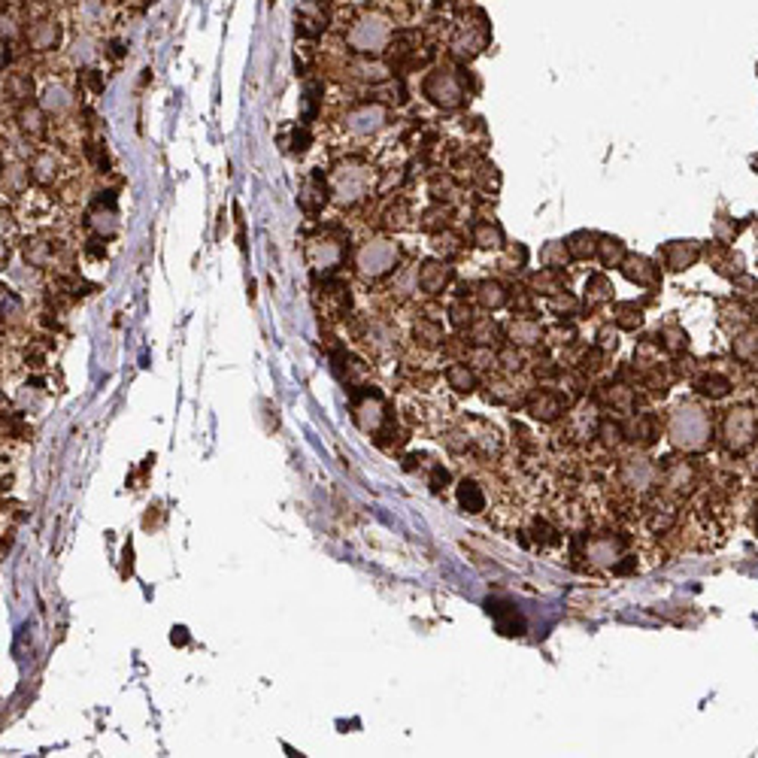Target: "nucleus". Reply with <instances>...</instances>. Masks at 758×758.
<instances>
[{
	"instance_id": "obj_1",
	"label": "nucleus",
	"mask_w": 758,
	"mask_h": 758,
	"mask_svg": "<svg viewBox=\"0 0 758 758\" xmlns=\"http://www.w3.org/2000/svg\"><path fill=\"white\" fill-rule=\"evenodd\" d=\"M668 437L682 452H704L713 440V419L701 404H680L668 416Z\"/></svg>"
},
{
	"instance_id": "obj_2",
	"label": "nucleus",
	"mask_w": 758,
	"mask_h": 758,
	"mask_svg": "<svg viewBox=\"0 0 758 758\" xmlns=\"http://www.w3.org/2000/svg\"><path fill=\"white\" fill-rule=\"evenodd\" d=\"M349 404H352V419L364 434H370L379 446H386V437L395 431V413L386 404L379 388L373 386H361L352 388L349 395Z\"/></svg>"
},
{
	"instance_id": "obj_3",
	"label": "nucleus",
	"mask_w": 758,
	"mask_h": 758,
	"mask_svg": "<svg viewBox=\"0 0 758 758\" xmlns=\"http://www.w3.org/2000/svg\"><path fill=\"white\" fill-rule=\"evenodd\" d=\"M758 443V410L755 406H731L722 416V446L728 455H746Z\"/></svg>"
},
{
	"instance_id": "obj_4",
	"label": "nucleus",
	"mask_w": 758,
	"mask_h": 758,
	"mask_svg": "<svg viewBox=\"0 0 758 758\" xmlns=\"http://www.w3.org/2000/svg\"><path fill=\"white\" fill-rule=\"evenodd\" d=\"M662 468V479H658V491L668 498L671 504H682L698 486V470L695 464L686 458H671V461L658 464Z\"/></svg>"
},
{
	"instance_id": "obj_5",
	"label": "nucleus",
	"mask_w": 758,
	"mask_h": 758,
	"mask_svg": "<svg viewBox=\"0 0 758 758\" xmlns=\"http://www.w3.org/2000/svg\"><path fill=\"white\" fill-rule=\"evenodd\" d=\"M368 182H370V170L364 164H340V168L331 173V195L337 197L340 204H358L364 195H368Z\"/></svg>"
},
{
	"instance_id": "obj_6",
	"label": "nucleus",
	"mask_w": 758,
	"mask_h": 758,
	"mask_svg": "<svg viewBox=\"0 0 758 758\" xmlns=\"http://www.w3.org/2000/svg\"><path fill=\"white\" fill-rule=\"evenodd\" d=\"M425 97L440 110H458L464 104V82L455 70H434L425 79Z\"/></svg>"
},
{
	"instance_id": "obj_7",
	"label": "nucleus",
	"mask_w": 758,
	"mask_h": 758,
	"mask_svg": "<svg viewBox=\"0 0 758 758\" xmlns=\"http://www.w3.org/2000/svg\"><path fill=\"white\" fill-rule=\"evenodd\" d=\"M658 479H662V468L649 461V458L631 455L619 464V482L628 491H637V495H646V491L658 489Z\"/></svg>"
},
{
	"instance_id": "obj_8",
	"label": "nucleus",
	"mask_w": 758,
	"mask_h": 758,
	"mask_svg": "<svg viewBox=\"0 0 758 758\" xmlns=\"http://www.w3.org/2000/svg\"><path fill=\"white\" fill-rule=\"evenodd\" d=\"M625 546H628V540L622 534H610L607 531V534L582 540V558L589 564H598V568H616L619 558H625Z\"/></svg>"
},
{
	"instance_id": "obj_9",
	"label": "nucleus",
	"mask_w": 758,
	"mask_h": 758,
	"mask_svg": "<svg viewBox=\"0 0 758 758\" xmlns=\"http://www.w3.org/2000/svg\"><path fill=\"white\" fill-rule=\"evenodd\" d=\"M395 264H397V249H395V243H386V240L361 246V252H358V270H361L364 279L386 277Z\"/></svg>"
},
{
	"instance_id": "obj_10",
	"label": "nucleus",
	"mask_w": 758,
	"mask_h": 758,
	"mask_svg": "<svg viewBox=\"0 0 758 758\" xmlns=\"http://www.w3.org/2000/svg\"><path fill=\"white\" fill-rule=\"evenodd\" d=\"M343 252H346V240L331 237V234L313 237L310 246H306V258H310L313 270H322V277H331V273L340 268Z\"/></svg>"
},
{
	"instance_id": "obj_11",
	"label": "nucleus",
	"mask_w": 758,
	"mask_h": 758,
	"mask_svg": "<svg viewBox=\"0 0 758 758\" xmlns=\"http://www.w3.org/2000/svg\"><path fill=\"white\" fill-rule=\"evenodd\" d=\"M571 401L562 395V391L553 388H534L528 397H525V413H531L540 422H555L568 413Z\"/></svg>"
},
{
	"instance_id": "obj_12",
	"label": "nucleus",
	"mask_w": 758,
	"mask_h": 758,
	"mask_svg": "<svg viewBox=\"0 0 758 758\" xmlns=\"http://www.w3.org/2000/svg\"><path fill=\"white\" fill-rule=\"evenodd\" d=\"M388 24L382 19H361L349 31V46L355 52H379L382 46H388Z\"/></svg>"
},
{
	"instance_id": "obj_13",
	"label": "nucleus",
	"mask_w": 758,
	"mask_h": 758,
	"mask_svg": "<svg viewBox=\"0 0 758 758\" xmlns=\"http://www.w3.org/2000/svg\"><path fill=\"white\" fill-rule=\"evenodd\" d=\"M658 416L655 413H628V419L622 422V437L625 443H635V446H653L658 440Z\"/></svg>"
},
{
	"instance_id": "obj_14",
	"label": "nucleus",
	"mask_w": 758,
	"mask_h": 758,
	"mask_svg": "<svg viewBox=\"0 0 758 758\" xmlns=\"http://www.w3.org/2000/svg\"><path fill=\"white\" fill-rule=\"evenodd\" d=\"M88 228L97 237H113L119 222H115V195L113 191H101V197L95 201V210L88 213Z\"/></svg>"
},
{
	"instance_id": "obj_15",
	"label": "nucleus",
	"mask_w": 758,
	"mask_h": 758,
	"mask_svg": "<svg viewBox=\"0 0 758 758\" xmlns=\"http://www.w3.org/2000/svg\"><path fill=\"white\" fill-rule=\"evenodd\" d=\"M695 391L701 397H710V401H722V397H728L731 391H735V379L716 368H710V370L704 368L695 377Z\"/></svg>"
},
{
	"instance_id": "obj_16",
	"label": "nucleus",
	"mask_w": 758,
	"mask_h": 758,
	"mask_svg": "<svg viewBox=\"0 0 758 758\" xmlns=\"http://www.w3.org/2000/svg\"><path fill=\"white\" fill-rule=\"evenodd\" d=\"M698 255H701V246L695 243V240H673L658 252V258L664 261V268L668 270H686L691 264L698 261Z\"/></svg>"
},
{
	"instance_id": "obj_17",
	"label": "nucleus",
	"mask_w": 758,
	"mask_h": 758,
	"mask_svg": "<svg viewBox=\"0 0 758 758\" xmlns=\"http://www.w3.org/2000/svg\"><path fill=\"white\" fill-rule=\"evenodd\" d=\"M24 40H28V46L34 49V52H49V49H55L61 43V24L52 19L31 22V28L24 31Z\"/></svg>"
},
{
	"instance_id": "obj_18",
	"label": "nucleus",
	"mask_w": 758,
	"mask_h": 758,
	"mask_svg": "<svg viewBox=\"0 0 758 758\" xmlns=\"http://www.w3.org/2000/svg\"><path fill=\"white\" fill-rule=\"evenodd\" d=\"M382 119H386V110L379 104H361L346 115V131H352V134H373L382 124Z\"/></svg>"
},
{
	"instance_id": "obj_19",
	"label": "nucleus",
	"mask_w": 758,
	"mask_h": 758,
	"mask_svg": "<svg viewBox=\"0 0 758 758\" xmlns=\"http://www.w3.org/2000/svg\"><path fill=\"white\" fill-rule=\"evenodd\" d=\"M486 610H489L491 619H495V625H498V631H501V635H507V637H519L522 631H525L522 616H519V610H516L513 604H504V601H489V604H486Z\"/></svg>"
},
{
	"instance_id": "obj_20",
	"label": "nucleus",
	"mask_w": 758,
	"mask_h": 758,
	"mask_svg": "<svg viewBox=\"0 0 758 758\" xmlns=\"http://www.w3.org/2000/svg\"><path fill=\"white\" fill-rule=\"evenodd\" d=\"M622 273L628 277L631 282H637V286H646V288H655L658 286V268L649 258L644 255H625L622 261Z\"/></svg>"
},
{
	"instance_id": "obj_21",
	"label": "nucleus",
	"mask_w": 758,
	"mask_h": 758,
	"mask_svg": "<svg viewBox=\"0 0 758 758\" xmlns=\"http://www.w3.org/2000/svg\"><path fill=\"white\" fill-rule=\"evenodd\" d=\"M449 279H452V268L443 261H425L419 268V288L428 291V295H440Z\"/></svg>"
},
{
	"instance_id": "obj_22",
	"label": "nucleus",
	"mask_w": 758,
	"mask_h": 758,
	"mask_svg": "<svg viewBox=\"0 0 758 758\" xmlns=\"http://www.w3.org/2000/svg\"><path fill=\"white\" fill-rule=\"evenodd\" d=\"M328 195H331V186L324 182V177L319 170L313 173L310 179L304 182V191H301V206L306 213H319L324 204H328Z\"/></svg>"
},
{
	"instance_id": "obj_23",
	"label": "nucleus",
	"mask_w": 758,
	"mask_h": 758,
	"mask_svg": "<svg viewBox=\"0 0 758 758\" xmlns=\"http://www.w3.org/2000/svg\"><path fill=\"white\" fill-rule=\"evenodd\" d=\"M455 498H458V507H461L464 513H470V516H479L482 510H486V491H482V486H479L477 479L464 477L461 482H458Z\"/></svg>"
},
{
	"instance_id": "obj_24",
	"label": "nucleus",
	"mask_w": 758,
	"mask_h": 758,
	"mask_svg": "<svg viewBox=\"0 0 758 758\" xmlns=\"http://www.w3.org/2000/svg\"><path fill=\"white\" fill-rule=\"evenodd\" d=\"M507 337H510L513 346H534L543 337V328L534 319H528V315H519V319L507 324Z\"/></svg>"
},
{
	"instance_id": "obj_25",
	"label": "nucleus",
	"mask_w": 758,
	"mask_h": 758,
	"mask_svg": "<svg viewBox=\"0 0 758 758\" xmlns=\"http://www.w3.org/2000/svg\"><path fill=\"white\" fill-rule=\"evenodd\" d=\"M446 382L458 395H470L477 388V373H473V368H468V361H455L446 368Z\"/></svg>"
},
{
	"instance_id": "obj_26",
	"label": "nucleus",
	"mask_w": 758,
	"mask_h": 758,
	"mask_svg": "<svg viewBox=\"0 0 758 758\" xmlns=\"http://www.w3.org/2000/svg\"><path fill=\"white\" fill-rule=\"evenodd\" d=\"M15 119H19V128H22L28 137L40 140V137L46 134V113L40 110V106H34V104H24L22 110H19V115H15Z\"/></svg>"
},
{
	"instance_id": "obj_27",
	"label": "nucleus",
	"mask_w": 758,
	"mask_h": 758,
	"mask_svg": "<svg viewBox=\"0 0 758 758\" xmlns=\"http://www.w3.org/2000/svg\"><path fill=\"white\" fill-rule=\"evenodd\" d=\"M4 91L15 104H31V97H34V79L28 73H10L4 82Z\"/></svg>"
},
{
	"instance_id": "obj_28",
	"label": "nucleus",
	"mask_w": 758,
	"mask_h": 758,
	"mask_svg": "<svg viewBox=\"0 0 758 758\" xmlns=\"http://www.w3.org/2000/svg\"><path fill=\"white\" fill-rule=\"evenodd\" d=\"M22 252H24V261H28L31 268H49V264H52L55 249H52V243H46V240L34 237V240H24Z\"/></svg>"
},
{
	"instance_id": "obj_29",
	"label": "nucleus",
	"mask_w": 758,
	"mask_h": 758,
	"mask_svg": "<svg viewBox=\"0 0 758 758\" xmlns=\"http://www.w3.org/2000/svg\"><path fill=\"white\" fill-rule=\"evenodd\" d=\"M604 397H607V404H610L613 410H619V413H635V410H637V388H628V386H607V388H604Z\"/></svg>"
},
{
	"instance_id": "obj_30",
	"label": "nucleus",
	"mask_w": 758,
	"mask_h": 758,
	"mask_svg": "<svg viewBox=\"0 0 758 758\" xmlns=\"http://www.w3.org/2000/svg\"><path fill=\"white\" fill-rule=\"evenodd\" d=\"M413 334H416V343L434 349V346H443L446 337H443V328H440V322L434 319H419L413 324Z\"/></svg>"
},
{
	"instance_id": "obj_31",
	"label": "nucleus",
	"mask_w": 758,
	"mask_h": 758,
	"mask_svg": "<svg viewBox=\"0 0 758 758\" xmlns=\"http://www.w3.org/2000/svg\"><path fill=\"white\" fill-rule=\"evenodd\" d=\"M324 13L315 10V4H306L301 13H297V31H301L304 37H319L324 31Z\"/></svg>"
},
{
	"instance_id": "obj_32",
	"label": "nucleus",
	"mask_w": 758,
	"mask_h": 758,
	"mask_svg": "<svg viewBox=\"0 0 758 758\" xmlns=\"http://www.w3.org/2000/svg\"><path fill=\"white\" fill-rule=\"evenodd\" d=\"M598 234H591V231H577L571 240H568V252L571 258H580V261H586V258L598 255Z\"/></svg>"
},
{
	"instance_id": "obj_33",
	"label": "nucleus",
	"mask_w": 758,
	"mask_h": 758,
	"mask_svg": "<svg viewBox=\"0 0 758 758\" xmlns=\"http://www.w3.org/2000/svg\"><path fill=\"white\" fill-rule=\"evenodd\" d=\"M613 322L619 324L622 331H637L640 324H644V310H640L637 304L622 301V304L613 306Z\"/></svg>"
},
{
	"instance_id": "obj_34",
	"label": "nucleus",
	"mask_w": 758,
	"mask_h": 758,
	"mask_svg": "<svg viewBox=\"0 0 758 758\" xmlns=\"http://www.w3.org/2000/svg\"><path fill=\"white\" fill-rule=\"evenodd\" d=\"M477 301L486 306V310H501V306L507 304V291H504L501 282L486 279L477 286Z\"/></svg>"
},
{
	"instance_id": "obj_35",
	"label": "nucleus",
	"mask_w": 758,
	"mask_h": 758,
	"mask_svg": "<svg viewBox=\"0 0 758 758\" xmlns=\"http://www.w3.org/2000/svg\"><path fill=\"white\" fill-rule=\"evenodd\" d=\"M598 255H601L604 268H619L625 261V243L619 237H601L598 240Z\"/></svg>"
},
{
	"instance_id": "obj_36",
	"label": "nucleus",
	"mask_w": 758,
	"mask_h": 758,
	"mask_svg": "<svg viewBox=\"0 0 758 758\" xmlns=\"http://www.w3.org/2000/svg\"><path fill=\"white\" fill-rule=\"evenodd\" d=\"M686 346H689V337H686V331L677 328V324H668V328L658 331V349H664V352L680 355Z\"/></svg>"
},
{
	"instance_id": "obj_37",
	"label": "nucleus",
	"mask_w": 758,
	"mask_h": 758,
	"mask_svg": "<svg viewBox=\"0 0 758 758\" xmlns=\"http://www.w3.org/2000/svg\"><path fill=\"white\" fill-rule=\"evenodd\" d=\"M610 297H613V286H610V279H607L604 273H595V277H589V282H586V304L589 306H598V304L610 301Z\"/></svg>"
},
{
	"instance_id": "obj_38",
	"label": "nucleus",
	"mask_w": 758,
	"mask_h": 758,
	"mask_svg": "<svg viewBox=\"0 0 758 758\" xmlns=\"http://www.w3.org/2000/svg\"><path fill=\"white\" fill-rule=\"evenodd\" d=\"M473 243L482 246V249H498V246L504 243V234H501V228H498V224L477 222V224H473Z\"/></svg>"
},
{
	"instance_id": "obj_39",
	"label": "nucleus",
	"mask_w": 758,
	"mask_h": 758,
	"mask_svg": "<svg viewBox=\"0 0 758 758\" xmlns=\"http://www.w3.org/2000/svg\"><path fill=\"white\" fill-rule=\"evenodd\" d=\"M468 337L473 340L477 346H491L498 337V324L489 319V315H482V319H473V324L468 328Z\"/></svg>"
},
{
	"instance_id": "obj_40",
	"label": "nucleus",
	"mask_w": 758,
	"mask_h": 758,
	"mask_svg": "<svg viewBox=\"0 0 758 758\" xmlns=\"http://www.w3.org/2000/svg\"><path fill=\"white\" fill-rule=\"evenodd\" d=\"M534 291H540V295H558V291H564L562 288V270L558 268H543L540 273H534Z\"/></svg>"
},
{
	"instance_id": "obj_41",
	"label": "nucleus",
	"mask_w": 758,
	"mask_h": 758,
	"mask_svg": "<svg viewBox=\"0 0 758 758\" xmlns=\"http://www.w3.org/2000/svg\"><path fill=\"white\" fill-rule=\"evenodd\" d=\"M531 534H534V543L543 546V549L562 543V531L553 528L546 519H534V525H531Z\"/></svg>"
},
{
	"instance_id": "obj_42",
	"label": "nucleus",
	"mask_w": 758,
	"mask_h": 758,
	"mask_svg": "<svg viewBox=\"0 0 758 758\" xmlns=\"http://www.w3.org/2000/svg\"><path fill=\"white\" fill-rule=\"evenodd\" d=\"M486 397L491 404H516L519 401V388H513L510 382H504V379H495V382H489Z\"/></svg>"
},
{
	"instance_id": "obj_43",
	"label": "nucleus",
	"mask_w": 758,
	"mask_h": 758,
	"mask_svg": "<svg viewBox=\"0 0 758 758\" xmlns=\"http://www.w3.org/2000/svg\"><path fill=\"white\" fill-rule=\"evenodd\" d=\"M31 173H34L37 182H52L55 173H58V161L52 152H40L34 158V164H31Z\"/></svg>"
},
{
	"instance_id": "obj_44",
	"label": "nucleus",
	"mask_w": 758,
	"mask_h": 758,
	"mask_svg": "<svg viewBox=\"0 0 758 758\" xmlns=\"http://www.w3.org/2000/svg\"><path fill=\"white\" fill-rule=\"evenodd\" d=\"M571 258L568 252V243H558L553 240L549 246H543V252H540V261H543V268H564V261Z\"/></svg>"
},
{
	"instance_id": "obj_45",
	"label": "nucleus",
	"mask_w": 758,
	"mask_h": 758,
	"mask_svg": "<svg viewBox=\"0 0 758 758\" xmlns=\"http://www.w3.org/2000/svg\"><path fill=\"white\" fill-rule=\"evenodd\" d=\"M319 104H322V82H306V88H304V124L315 119Z\"/></svg>"
},
{
	"instance_id": "obj_46",
	"label": "nucleus",
	"mask_w": 758,
	"mask_h": 758,
	"mask_svg": "<svg viewBox=\"0 0 758 758\" xmlns=\"http://www.w3.org/2000/svg\"><path fill=\"white\" fill-rule=\"evenodd\" d=\"M549 310H553L555 315H577V310H580V301L573 295H568V291H558V295H553L549 297Z\"/></svg>"
},
{
	"instance_id": "obj_47",
	"label": "nucleus",
	"mask_w": 758,
	"mask_h": 758,
	"mask_svg": "<svg viewBox=\"0 0 758 758\" xmlns=\"http://www.w3.org/2000/svg\"><path fill=\"white\" fill-rule=\"evenodd\" d=\"M434 249H437V252H443V255H458V252H461V237L449 234V231H437Z\"/></svg>"
},
{
	"instance_id": "obj_48",
	"label": "nucleus",
	"mask_w": 758,
	"mask_h": 758,
	"mask_svg": "<svg viewBox=\"0 0 758 758\" xmlns=\"http://www.w3.org/2000/svg\"><path fill=\"white\" fill-rule=\"evenodd\" d=\"M446 219H449V210H440V206H434V210H428V213L422 215V228L425 231H443Z\"/></svg>"
},
{
	"instance_id": "obj_49",
	"label": "nucleus",
	"mask_w": 758,
	"mask_h": 758,
	"mask_svg": "<svg viewBox=\"0 0 758 758\" xmlns=\"http://www.w3.org/2000/svg\"><path fill=\"white\" fill-rule=\"evenodd\" d=\"M449 479L452 477H449V470L443 468V464H431V479H428L431 491H443L449 486Z\"/></svg>"
},
{
	"instance_id": "obj_50",
	"label": "nucleus",
	"mask_w": 758,
	"mask_h": 758,
	"mask_svg": "<svg viewBox=\"0 0 758 758\" xmlns=\"http://www.w3.org/2000/svg\"><path fill=\"white\" fill-rule=\"evenodd\" d=\"M79 79H82V86L91 91V95H101V91H104V77L97 70H82Z\"/></svg>"
},
{
	"instance_id": "obj_51",
	"label": "nucleus",
	"mask_w": 758,
	"mask_h": 758,
	"mask_svg": "<svg viewBox=\"0 0 758 758\" xmlns=\"http://www.w3.org/2000/svg\"><path fill=\"white\" fill-rule=\"evenodd\" d=\"M306 146H310V131H306V124L301 128H295V134H291V152H306Z\"/></svg>"
},
{
	"instance_id": "obj_52",
	"label": "nucleus",
	"mask_w": 758,
	"mask_h": 758,
	"mask_svg": "<svg viewBox=\"0 0 758 758\" xmlns=\"http://www.w3.org/2000/svg\"><path fill=\"white\" fill-rule=\"evenodd\" d=\"M498 361H501L507 370H519L522 368V358H519V352L513 355V349H501V352H498Z\"/></svg>"
},
{
	"instance_id": "obj_53",
	"label": "nucleus",
	"mask_w": 758,
	"mask_h": 758,
	"mask_svg": "<svg viewBox=\"0 0 758 758\" xmlns=\"http://www.w3.org/2000/svg\"><path fill=\"white\" fill-rule=\"evenodd\" d=\"M170 640H173L177 646H186V644H188V631L182 628V625H177V628H173V635H170Z\"/></svg>"
},
{
	"instance_id": "obj_54",
	"label": "nucleus",
	"mask_w": 758,
	"mask_h": 758,
	"mask_svg": "<svg viewBox=\"0 0 758 758\" xmlns=\"http://www.w3.org/2000/svg\"><path fill=\"white\" fill-rule=\"evenodd\" d=\"M749 470H753V477L758 479V443L749 449Z\"/></svg>"
},
{
	"instance_id": "obj_55",
	"label": "nucleus",
	"mask_w": 758,
	"mask_h": 758,
	"mask_svg": "<svg viewBox=\"0 0 758 758\" xmlns=\"http://www.w3.org/2000/svg\"><path fill=\"white\" fill-rule=\"evenodd\" d=\"M755 410H758V401H755Z\"/></svg>"
}]
</instances>
